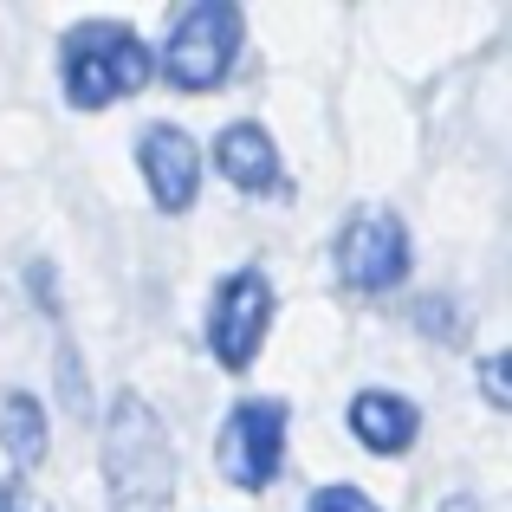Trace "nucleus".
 I'll return each instance as SVG.
<instances>
[{
  "label": "nucleus",
  "instance_id": "6e6552de",
  "mask_svg": "<svg viewBox=\"0 0 512 512\" xmlns=\"http://www.w3.org/2000/svg\"><path fill=\"white\" fill-rule=\"evenodd\" d=\"M344 428L363 454L402 461V454L422 441V409H415L409 396H396V389H357V396L344 402Z\"/></svg>",
  "mask_w": 512,
  "mask_h": 512
},
{
  "label": "nucleus",
  "instance_id": "423d86ee",
  "mask_svg": "<svg viewBox=\"0 0 512 512\" xmlns=\"http://www.w3.org/2000/svg\"><path fill=\"white\" fill-rule=\"evenodd\" d=\"M286 402L279 396H247L221 422V474L240 493H266L286 474Z\"/></svg>",
  "mask_w": 512,
  "mask_h": 512
},
{
  "label": "nucleus",
  "instance_id": "f03ea898",
  "mask_svg": "<svg viewBox=\"0 0 512 512\" xmlns=\"http://www.w3.org/2000/svg\"><path fill=\"white\" fill-rule=\"evenodd\" d=\"M156 78V52L137 26L124 20H78L59 39V85L72 111H104V104L137 98Z\"/></svg>",
  "mask_w": 512,
  "mask_h": 512
},
{
  "label": "nucleus",
  "instance_id": "ddd939ff",
  "mask_svg": "<svg viewBox=\"0 0 512 512\" xmlns=\"http://www.w3.org/2000/svg\"><path fill=\"white\" fill-rule=\"evenodd\" d=\"M441 512H480V500H474V493H448V500H441Z\"/></svg>",
  "mask_w": 512,
  "mask_h": 512
},
{
  "label": "nucleus",
  "instance_id": "f8f14e48",
  "mask_svg": "<svg viewBox=\"0 0 512 512\" xmlns=\"http://www.w3.org/2000/svg\"><path fill=\"white\" fill-rule=\"evenodd\" d=\"M480 389H487L493 409H506V357L493 350V357H480Z\"/></svg>",
  "mask_w": 512,
  "mask_h": 512
},
{
  "label": "nucleus",
  "instance_id": "7ed1b4c3",
  "mask_svg": "<svg viewBox=\"0 0 512 512\" xmlns=\"http://www.w3.org/2000/svg\"><path fill=\"white\" fill-rule=\"evenodd\" d=\"M240 46H247V20L234 0H195L175 13L163 52H156V72L175 91H221L240 65Z\"/></svg>",
  "mask_w": 512,
  "mask_h": 512
},
{
  "label": "nucleus",
  "instance_id": "9d476101",
  "mask_svg": "<svg viewBox=\"0 0 512 512\" xmlns=\"http://www.w3.org/2000/svg\"><path fill=\"white\" fill-rule=\"evenodd\" d=\"M0 441H7L13 467L46 461V409H39L33 389H7V396H0Z\"/></svg>",
  "mask_w": 512,
  "mask_h": 512
},
{
  "label": "nucleus",
  "instance_id": "f257e3e1",
  "mask_svg": "<svg viewBox=\"0 0 512 512\" xmlns=\"http://www.w3.org/2000/svg\"><path fill=\"white\" fill-rule=\"evenodd\" d=\"M104 500L111 512H175V435L137 389L104 409Z\"/></svg>",
  "mask_w": 512,
  "mask_h": 512
},
{
  "label": "nucleus",
  "instance_id": "1a4fd4ad",
  "mask_svg": "<svg viewBox=\"0 0 512 512\" xmlns=\"http://www.w3.org/2000/svg\"><path fill=\"white\" fill-rule=\"evenodd\" d=\"M214 169H221L227 188H240V195H279V182H286V169H279V143L266 124H253V117H240V124H227L221 137H214Z\"/></svg>",
  "mask_w": 512,
  "mask_h": 512
},
{
  "label": "nucleus",
  "instance_id": "39448f33",
  "mask_svg": "<svg viewBox=\"0 0 512 512\" xmlns=\"http://www.w3.org/2000/svg\"><path fill=\"white\" fill-rule=\"evenodd\" d=\"M331 266H338V279L350 292H370V299L376 292H396L415 273V240L402 227V214H389V208L344 214L338 240H331Z\"/></svg>",
  "mask_w": 512,
  "mask_h": 512
},
{
  "label": "nucleus",
  "instance_id": "4468645a",
  "mask_svg": "<svg viewBox=\"0 0 512 512\" xmlns=\"http://www.w3.org/2000/svg\"><path fill=\"white\" fill-rule=\"evenodd\" d=\"M7 506H13V493H7V487H0V512H7Z\"/></svg>",
  "mask_w": 512,
  "mask_h": 512
},
{
  "label": "nucleus",
  "instance_id": "0eeeda50",
  "mask_svg": "<svg viewBox=\"0 0 512 512\" xmlns=\"http://www.w3.org/2000/svg\"><path fill=\"white\" fill-rule=\"evenodd\" d=\"M137 175H143V188H150V201L163 214H188L201 201L208 163H201V143L188 137L182 124H143L137 130Z\"/></svg>",
  "mask_w": 512,
  "mask_h": 512
},
{
  "label": "nucleus",
  "instance_id": "9b49d317",
  "mask_svg": "<svg viewBox=\"0 0 512 512\" xmlns=\"http://www.w3.org/2000/svg\"><path fill=\"white\" fill-rule=\"evenodd\" d=\"M305 512H383V506H376L363 487H344V480H338V487H318Z\"/></svg>",
  "mask_w": 512,
  "mask_h": 512
},
{
  "label": "nucleus",
  "instance_id": "20e7f679",
  "mask_svg": "<svg viewBox=\"0 0 512 512\" xmlns=\"http://www.w3.org/2000/svg\"><path fill=\"white\" fill-rule=\"evenodd\" d=\"M273 312H279V292H273V273H266V266H234V273H221L214 292H208V318H201L208 357L234 376L253 370L266 338H273Z\"/></svg>",
  "mask_w": 512,
  "mask_h": 512
}]
</instances>
